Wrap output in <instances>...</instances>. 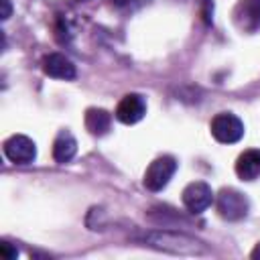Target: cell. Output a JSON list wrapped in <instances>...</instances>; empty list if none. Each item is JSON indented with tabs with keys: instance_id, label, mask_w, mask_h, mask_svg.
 <instances>
[{
	"instance_id": "9a60e30c",
	"label": "cell",
	"mask_w": 260,
	"mask_h": 260,
	"mask_svg": "<svg viewBox=\"0 0 260 260\" xmlns=\"http://www.w3.org/2000/svg\"><path fill=\"white\" fill-rule=\"evenodd\" d=\"M0 4H2V20H6V18L10 16V12H12L10 0H0Z\"/></svg>"
},
{
	"instance_id": "52a82bcc",
	"label": "cell",
	"mask_w": 260,
	"mask_h": 260,
	"mask_svg": "<svg viewBox=\"0 0 260 260\" xmlns=\"http://www.w3.org/2000/svg\"><path fill=\"white\" fill-rule=\"evenodd\" d=\"M234 22L242 32L260 28V0H240L234 8Z\"/></svg>"
},
{
	"instance_id": "6da1fadb",
	"label": "cell",
	"mask_w": 260,
	"mask_h": 260,
	"mask_svg": "<svg viewBox=\"0 0 260 260\" xmlns=\"http://www.w3.org/2000/svg\"><path fill=\"white\" fill-rule=\"evenodd\" d=\"M144 242L156 250L181 254V256H201L207 252L203 242L183 232H175V230H154L144 236Z\"/></svg>"
},
{
	"instance_id": "ba28073f",
	"label": "cell",
	"mask_w": 260,
	"mask_h": 260,
	"mask_svg": "<svg viewBox=\"0 0 260 260\" xmlns=\"http://www.w3.org/2000/svg\"><path fill=\"white\" fill-rule=\"evenodd\" d=\"M146 114V100L140 93H126L116 106V118L122 124H136Z\"/></svg>"
},
{
	"instance_id": "2e32d148",
	"label": "cell",
	"mask_w": 260,
	"mask_h": 260,
	"mask_svg": "<svg viewBox=\"0 0 260 260\" xmlns=\"http://www.w3.org/2000/svg\"><path fill=\"white\" fill-rule=\"evenodd\" d=\"M250 258H252V260H260V242H258L256 248L250 252Z\"/></svg>"
},
{
	"instance_id": "8992f818",
	"label": "cell",
	"mask_w": 260,
	"mask_h": 260,
	"mask_svg": "<svg viewBox=\"0 0 260 260\" xmlns=\"http://www.w3.org/2000/svg\"><path fill=\"white\" fill-rule=\"evenodd\" d=\"M183 205L189 213H203L213 203V191L203 181H193L183 189Z\"/></svg>"
},
{
	"instance_id": "5b68a950",
	"label": "cell",
	"mask_w": 260,
	"mask_h": 260,
	"mask_svg": "<svg viewBox=\"0 0 260 260\" xmlns=\"http://www.w3.org/2000/svg\"><path fill=\"white\" fill-rule=\"evenodd\" d=\"M4 154L14 165H30L37 158V144L24 134H14L4 140Z\"/></svg>"
},
{
	"instance_id": "3957f363",
	"label": "cell",
	"mask_w": 260,
	"mask_h": 260,
	"mask_svg": "<svg viewBox=\"0 0 260 260\" xmlns=\"http://www.w3.org/2000/svg\"><path fill=\"white\" fill-rule=\"evenodd\" d=\"M211 136L221 144H234L244 136V122L232 112H219L209 124Z\"/></svg>"
},
{
	"instance_id": "4fadbf2b",
	"label": "cell",
	"mask_w": 260,
	"mask_h": 260,
	"mask_svg": "<svg viewBox=\"0 0 260 260\" xmlns=\"http://www.w3.org/2000/svg\"><path fill=\"white\" fill-rule=\"evenodd\" d=\"M148 2L150 0H112V4L116 8H120V10H136V8H140V6L148 4Z\"/></svg>"
},
{
	"instance_id": "5bb4252c",
	"label": "cell",
	"mask_w": 260,
	"mask_h": 260,
	"mask_svg": "<svg viewBox=\"0 0 260 260\" xmlns=\"http://www.w3.org/2000/svg\"><path fill=\"white\" fill-rule=\"evenodd\" d=\"M0 254H2L4 260H14V258L18 256V250L12 248L8 242H2V244H0Z\"/></svg>"
},
{
	"instance_id": "7c38bea8",
	"label": "cell",
	"mask_w": 260,
	"mask_h": 260,
	"mask_svg": "<svg viewBox=\"0 0 260 260\" xmlns=\"http://www.w3.org/2000/svg\"><path fill=\"white\" fill-rule=\"evenodd\" d=\"M112 126V114L104 108H89L85 112V128L95 134V136H104Z\"/></svg>"
},
{
	"instance_id": "30bf717a",
	"label": "cell",
	"mask_w": 260,
	"mask_h": 260,
	"mask_svg": "<svg viewBox=\"0 0 260 260\" xmlns=\"http://www.w3.org/2000/svg\"><path fill=\"white\" fill-rule=\"evenodd\" d=\"M236 175L242 181H256L260 177V150H244L236 160Z\"/></svg>"
},
{
	"instance_id": "7a4b0ae2",
	"label": "cell",
	"mask_w": 260,
	"mask_h": 260,
	"mask_svg": "<svg viewBox=\"0 0 260 260\" xmlns=\"http://www.w3.org/2000/svg\"><path fill=\"white\" fill-rule=\"evenodd\" d=\"M215 207H217L219 217H223L225 221H240V219H244L248 215L250 201L242 191L225 187V189H221L217 193Z\"/></svg>"
},
{
	"instance_id": "277c9868",
	"label": "cell",
	"mask_w": 260,
	"mask_h": 260,
	"mask_svg": "<svg viewBox=\"0 0 260 260\" xmlns=\"http://www.w3.org/2000/svg\"><path fill=\"white\" fill-rule=\"evenodd\" d=\"M175 171H177V160H175L173 156H169V154L158 156V158H154V160L148 165V169L144 171L142 183H144V187H146L148 191H152V193L162 191V189L169 185V181L173 179Z\"/></svg>"
},
{
	"instance_id": "8fae6325",
	"label": "cell",
	"mask_w": 260,
	"mask_h": 260,
	"mask_svg": "<svg viewBox=\"0 0 260 260\" xmlns=\"http://www.w3.org/2000/svg\"><path fill=\"white\" fill-rule=\"evenodd\" d=\"M77 152V140L71 132L61 130L53 142V158L57 162H69Z\"/></svg>"
},
{
	"instance_id": "9c48e42d",
	"label": "cell",
	"mask_w": 260,
	"mask_h": 260,
	"mask_svg": "<svg viewBox=\"0 0 260 260\" xmlns=\"http://www.w3.org/2000/svg\"><path fill=\"white\" fill-rule=\"evenodd\" d=\"M43 71L49 77L65 79V81H71L77 75L73 61L69 57H65L63 53H51V55H47L45 61H43Z\"/></svg>"
}]
</instances>
